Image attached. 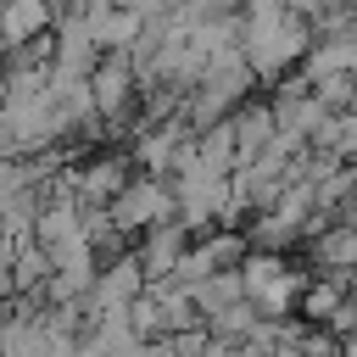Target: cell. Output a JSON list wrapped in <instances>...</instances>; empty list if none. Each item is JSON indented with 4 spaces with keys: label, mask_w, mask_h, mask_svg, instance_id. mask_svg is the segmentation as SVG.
I'll list each match as a JSON object with an SVG mask.
<instances>
[{
    "label": "cell",
    "mask_w": 357,
    "mask_h": 357,
    "mask_svg": "<svg viewBox=\"0 0 357 357\" xmlns=\"http://www.w3.org/2000/svg\"><path fill=\"white\" fill-rule=\"evenodd\" d=\"M318 45L312 22L296 11H273V17H245V61L262 84H284L290 73H301L307 50Z\"/></svg>",
    "instance_id": "6da1fadb"
},
{
    "label": "cell",
    "mask_w": 357,
    "mask_h": 357,
    "mask_svg": "<svg viewBox=\"0 0 357 357\" xmlns=\"http://www.w3.org/2000/svg\"><path fill=\"white\" fill-rule=\"evenodd\" d=\"M240 279H245V301H251L262 318H301V296H307L312 273H301L290 257H279V251H251L245 268H240Z\"/></svg>",
    "instance_id": "7a4b0ae2"
},
{
    "label": "cell",
    "mask_w": 357,
    "mask_h": 357,
    "mask_svg": "<svg viewBox=\"0 0 357 357\" xmlns=\"http://www.w3.org/2000/svg\"><path fill=\"white\" fill-rule=\"evenodd\" d=\"M106 212H112V223H117L128 240H139V234H151L156 223H178V190H173V178L139 173Z\"/></svg>",
    "instance_id": "3957f363"
},
{
    "label": "cell",
    "mask_w": 357,
    "mask_h": 357,
    "mask_svg": "<svg viewBox=\"0 0 357 357\" xmlns=\"http://www.w3.org/2000/svg\"><path fill=\"white\" fill-rule=\"evenodd\" d=\"M134 178H139V173H134V156H123V151L84 156V162L73 167V195H78L84 206H112Z\"/></svg>",
    "instance_id": "277c9868"
},
{
    "label": "cell",
    "mask_w": 357,
    "mask_h": 357,
    "mask_svg": "<svg viewBox=\"0 0 357 357\" xmlns=\"http://www.w3.org/2000/svg\"><path fill=\"white\" fill-rule=\"evenodd\" d=\"M145 290H151V279H145V268H139L134 251L100 262V279H95V296H89V324H95L100 312H128Z\"/></svg>",
    "instance_id": "5b68a950"
},
{
    "label": "cell",
    "mask_w": 357,
    "mask_h": 357,
    "mask_svg": "<svg viewBox=\"0 0 357 357\" xmlns=\"http://www.w3.org/2000/svg\"><path fill=\"white\" fill-rule=\"evenodd\" d=\"M190 245H195V234H190L184 223H156L151 234H139V240H134V257H139L145 279H151V284H162V279H173V273H178V262L190 257Z\"/></svg>",
    "instance_id": "8992f818"
},
{
    "label": "cell",
    "mask_w": 357,
    "mask_h": 357,
    "mask_svg": "<svg viewBox=\"0 0 357 357\" xmlns=\"http://www.w3.org/2000/svg\"><path fill=\"white\" fill-rule=\"evenodd\" d=\"M0 33H6V50L50 39L56 33V6L50 0H0Z\"/></svg>",
    "instance_id": "52a82bcc"
},
{
    "label": "cell",
    "mask_w": 357,
    "mask_h": 357,
    "mask_svg": "<svg viewBox=\"0 0 357 357\" xmlns=\"http://www.w3.org/2000/svg\"><path fill=\"white\" fill-rule=\"evenodd\" d=\"M301 78L318 89V84H329V78H357V33H329V39H318L312 50H307V61H301Z\"/></svg>",
    "instance_id": "ba28073f"
},
{
    "label": "cell",
    "mask_w": 357,
    "mask_h": 357,
    "mask_svg": "<svg viewBox=\"0 0 357 357\" xmlns=\"http://www.w3.org/2000/svg\"><path fill=\"white\" fill-rule=\"evenodd\" d=\"M229 123H234V139H240V167H245V162H257V156H268V151H273V139H279V117H273V106H268V100L240 106Z\"/></svg>",
    "instance_id": "9c48e42d"
},
{
    "label": "cell",
    "mask_w": 357,
    "mask_h": 357,
    "mask_svg": "<svg viewBox=\"0 0 357 357\" xmlns=\"http://www.w3.org/2000/svg\"><path fill=\"white\" fill-rule=\"evenodd\" d=\"M346 296H351V279H335V273H312V284H307V296H301V318L307 324H329L340 307H346Z\"/></svg>",
    "instance_id": "30bf717a"
},
{
    "label": "cell",
    "mask_w": 357,
    "mask_h": 357,
    "mask_svg": "<svg viewBox=\"0 0 357 357\" xmlns=\"http://www.w3.org/2000/svg\"><path fill=\"white\" fill-rule=\"evenodd\" d=\"M190 296H195V312L212 324V318H223L229 307H240V301H245V279H240V268H234V273H212V279H206V284H195Z\"/></svg>",
    "instance_id": "8fae6325"
},
{
    "label": "cell",
    "mask_w": 357,
    "mask_h": 357,
    "mask_svg": "<svg viewBox=\"0 0 357 357\" xmlns=\"http://www.w3.org/2000/svg\"><path fill=\"white\" fill-rule=\"evenodd\" d=\"M340 357H357V335H346V340H340Z\"/></svg>",
    "instance_id": "7c38bea8"
},
{
    "label": "cell",
    "mask_w": 357,
    "mask_h": 357,
    "mask_svg": "<svg viewBox=\"0 0 357 357\" xmlns=\"http://www.w3.org/2000/svg\"><path fill=\"white\" fill-rule=\"evenodd\" d=\"M351 112H357V106H351Z\"/></svg>",
    "instance_id": "4fadbf2b"
}]
</instances>
